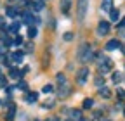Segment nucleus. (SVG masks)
<instances>
[{"mask_svg":"<svg viewBox=\"0 0 125 121\" xmlns=\"http://www.w3.org/2000/svg\"><path fill=\"white\" fill-rule=\"evenodd\" d=\"M78 121H90V119H87V118H82V119H78Z\"/></svg>","mask_w":125,"mask_h":121,"instance_id":"58836bf2","label":"nucleus"},{"mask_svg":"<svg viewBox=\"0 0 125 121\" xmlns=\"http://www.w3.org/2000/svg\"><path fill=\"white\" fill-rule=\"evenodd\" d=\"M120 42L118 40H109L108 43H106V50H116V49H120Z\"/></svg>","mask_w":125,"mask_h":121,"instance_id":"423d86ee","label":"nucleus"},{"mask_svg":"<svg viewBox=\"0 0 125 121\" xmlns=\"http://www.w3.org/2000/svg\"><path fill=\"white\" fill-rule=\"evenodd\" d=\"M118 17H120V10L118 9H111V10H109V19H111V21H118Z\"/></svg>","mask_w":125,"mask_h":121,"instance_id":"dca6fc26","label":"nucleus"},{"mask_svg":"<svg viewBox=\"0 0 125 121\" xmlns=\"http://www.w3.org/2000/svg\"><path fill=\"white\" fill-rule=\"evenodd\" d=\"M70 5H71V4H70V0H61V10L64 12V14L70 12Z\"/></svg>","mask_w":125,"mask_h":121,"instance_id":"2eb2a0df","label":"nucleus"},{"mask_svg":"<svg viewBox=\"0 0 125 121\" xmlns=\"http://www.w3.org/2000/svg\"><path fill=\"white\" fill-rule=\"evenodd\" d=\"M18 88H21V90H26V88H28V85H26L24 81H19V83H18Z\"/></svg>","mask_w":125,"mask_h":121,"instance_id":"c756f323","label":"nucleus"},{"mask_svg":"<svg viewBox=\"0 0 125 121\" xmlns=\"http://www.w3.org/2000/svg\"><path fill=\"white\" fill-rule=\"evenodd\" d=\"M120 47H122V52L125 54V45H120Z\"/></svg>","mask_w":125,"mask_h":121,"instance_id":"4c0bfd02","label":"nucleus"},{"mask_svg":"<svg viewBox=\"0 0 125 121\" xmlns=\"http://www.w3.org/2000/svg\"><path fill=\"white\" fill-rule=\"evenodd\" d=\"M118 28H125V17H123V19L118 23Z\"/></svg>","mask_w":125,"mask_h":121,"instance_id":"f704fd0d","label":"nucleus"},{"mask_svg":"<svg viewBox=\"0 0 125 121\" xmlns=\"http://www.w3.org/2000/svg\"><path fill=\"white\" fill-rule=\"evenodd\" d=\"M2 43H4V47H10V45H12V40H10L9 36H4V38H2Z\"/></svg>","mask_w":125,"mask_h":121,"instance_id":"a878e982","label":"nucleus"},{"mask_svg":"<svg viewBox=\"0 0 125 121\" xmlns=\"http://www.w3.org/2000/svg\"><path fill=\"white\" fill-rule=\"evenodd\" d=\"M28 36H30L31 40L37 36V28H35V26H30V28H28Z\"/></svg>","mask_w":125,"mask_h":121,"instance_id":"412c9836","label":"nucleus"},{"mask_svg":"<svg viewBox=\"0 0 125 121\" xmlns=\"http://www.w3.org/2000/svg\"><path fill=\"white\" fill-rule=\"evenodd\" d=\"M122 80H123V76H122V73L115 71V73H113V81H115V83H120Z\"/></svg>","mask_w":125,"mask_h":121,"instance_id":"4be33fe9","label":"nucleus"},{"mask_svg":"<svg viewBox=\"0 0 125 121\" xmlns=\"http://www.w3.org/2000/svg\"><path fill=\"white\" fill-rule=\"evenodd\" d=\"M101 9L104 12H109L113 9V0H103V2H101Z\"/></svg>","mask_w":125,"mask_h":121,"instance_id":"9d476101","label":"nucleus"},{"mask_svg":"<svg viewBox=\"0 0 125 121\" xmlns=\"http://www.w3.org/2000/svg\"><path fill=\"white\" fill-rule=\"evenodd\" d=\"M0 76H2V68H0Z\"/></svg>","mask_w":125,"mask_h":121,"instance_id":"c03bdc74","label":"nucleus"},{"mask_svg":"<svg viewBox=\"0 0 125 121\" xmlns=\"http://www.w3.org/2000/svg\"><path fill=\"white\" fill-rule=\"evenodd\" d=\"M10 2H16V0H10Z\"/></svg>","mask_w":125,"mask_h":121,"instance_id":"a18cd8bd","label":"nucleus"},{"mask_svg":"<svg viewBox=\"0 0 125 121\" xmlns=\"http://www.w3.org/2000/svg\"><path fill=\"white\" fill-rule=\"evenodd\" d=\"M35 121H40V119H35Z\"/></svg>","mask_w":125,"mask_h":121,"instance_id":"de8ad7c7","label":"nucleus"},{"mask_svg":"<svg viewBox=\"0 0 125 121\" xmlns=\"http://www.w3.org/2000/svg\"><path fill=\"white\" fill-rule=\"evenodd\" d=\"M70 92H71V86H70L68 83H64V85H62V88H61V92H59V97L64 99V97L70 95Z\"/></svg>","mask_w":125,"mask_h":121,"instance_id":"6e6552de","label":"nucleus"},{"mask_svg":"<svg viewBox=\"0 0 125 121\" xmlns=\"http://www.w3.org/2000/svg\"><path fill=\"white\" fill-rule=\"evenodd\" d=\"M116 92H118V97H120V99H123V97H125V90H122V88H118V90H116Z\"/></svg>","mask_w":125,"mask_h":121,"instance_id":"2f4dec72","label":"nucleus"},{"mask_svg":"<svg viewBox=\"0 0 125 121\" xmlns=\"http://www.w3.org/2000/svg\"><path fill=\"white\" fill-rule=\"evenodd\" d=\"M9 57H10V60H12V62L19 64L21 60H23V52H21V50H19V52H14V54H10Z\"/></svg>","mask_w":125,"mask_h":121,"instance_id":"1a4fd4ad","label":"nucleus"},{"mask_svg":"<svg viewBox=\"0 0 125 121\" xmlns=\"http://www.w3.org/2000/svg\"><path fill=\"white\" fill-rule=\"evenodd\" d=\"M4 86H7V78L0 76V88H4Z\"/></svg>","mask_w":125,"mask_h":121,"instance_id":"c85d7f7f","label":"nucleus"},{"mask_svg":"<svg viewBox=\"0 0 125 121\" xmlns=\"http://www.w3.org/2000/svg\"><path fill=\"white\" fill-rule=\"evenodd\" d=\"M89 74H90V71H89V68H82L80 71H78V74H76V81H78V85H83L85 81H87V78H89Z\"/></svg>","mask_w":125,"mask_h":121,"instance_id":"7ed1b4c3","label":"nucleus"},{"mask_svg":"<svg viewBox=\"0 0 125 121\" xmlns=\"http://www.w3.org/2000/svg\"><path fill=\"white\" fill-rule=\"evenodd\" d=\"M96 85H97V86L104 85V78H97V80H96Z\"/></svg>","mask_w":125,"mask_h":121,"instance_id":"473e14b6","label":"nucleus"},{"mask_svg":"<svg viewBox=\"0 0 125 121\" xmlns=\"http://www.w3.org/2000/svg\"><path fill=\"white\" fill-rule=\"evenodd\" d=\"M31 49H33V45L28 43V45H26V52H31Z\"/></svg>","mask_w":125,"mask_h":121,"instance_id":"c9c22d12","label":"nucleus"},{"mask_svg":"<svg viewBox=\"0 0 125 121\" xmlns=\"http://www.w3.org/2000/svg\"><path fill=\"white\" fill-rule=\"evenodd\" d=\"M23 21L24 23H28V24H31V23H35V19H33V16H31V12H23Z\"/></svg>","mask_w":125,"mask_h":121,"instance_id":"4468645a","label":"nucleus"},{"mask_svg":"<svg viewBox=\"0 0 125 121\" xmlns=\"http://www.w3.org/2000/svg\"><path fill=\"white\" fill-rule=\"evenodd\" d=\"M120 29H122V33H123V35H125V29H123V28H120Z\"/></svg>","mask_w":125,"mask_h":121,"instance_id":"a19ab883","label":"nucleus"},{"mask_svg":"<svg viewBox=\"0 0 125 121\" xmlns=\"http://www.w3.org/2000/svg\"><path fill=\"white\" fill-rule=\"evenodd\" d=\"M70 116H71V121H78V119H82V111L80 109H71Z\"/></svg>","mask_w":125,"mask_h":121,"instance_id":"9b49d317","label":"nucleus"},{"mask_svg":"<svg viewBox=\"0 0 125 121\" xmlns=\"http://www.w3.org/2000/svg\"><path fill=\"white\" fill-rule=\"evenodd\" d=\"M31 9H33L35 12H40L43 9V2H42V0H35V2L31 4Z\"/></svg>","mask_w":125,"mask_h":121,"instance_id":"f8f14e48","label":"nucleus"},{"mask_svg":"<svg viewBox=\"0 0 125 121\" xmlns=\"http://www.w3.org/2000/svg\"><path fill=\"white\" fill-rule=\"evenodd\" d=\"M66 121H71V119H66Z\"/></svg>","mask_w":125,"mask_h":121,"instance_id":"49530a36","label":"nucleus"},{"mask_svg":"<svg viewBox=\"0 0 125 121\" xmlns=\"http://www.w3.org/2000/svg\"><path fill=\"white\" fill-rule=\"evenodd\" d=\"M37 100H38V94L37 92H30L26 95V102H37Z\"/></svg>","mask_w":125,"mask_h":121,"instance_id":"f3484780","label":"nucleus"},{"mask_svg":"<svg viewBox=\"0 0 125 121\" xmlns=\"http://www.w3.org/2000/svg\"><path fill=\"white\" fill-rule=\"evenodd\" d=\"M92 57V52H90V47H89V43H83L80 50H78V59L82 60V62H89V59Z\"/></svg>","mask_w":125,"mask_h":121,"instance_id":"f03ea898","label":"nucleus"},{"mask_svg":"<svg viewBox=\"0 0 125 121\" xmlns=\"http://www.w3.org/2000/svg\"><path fill=\"white\" fill-rule=\"evenodd\" d=\"M99 94H101V97L109 99V97H111V90H109V88H106V86H103V88L99 90Z\"/></svg>","mask_w":125,"mask_h":121,"instance_id":"a211bd4d","label":"nucleus"},{"mask_svg":"<svg viewBox=\"0 0 125 121\" xmlns=\"http://www.w3.org/2000/svg\"><path fill=\"white\" fill-rule=\"evenodd\" d=\"M52 105H54V100H45V102H43V107H45V109H51Z\"/></svg>","mask_w":125,"mask_h":121,"instance_id":"bb28decb","label":"nucleus"},{"mask_svg":"<svg viewBox=\"0 0 125 121\" xmlns=\"http://www.w3.org/2000/svg\"><path fill=\"white\" fill-rule=\"evenodd\" d=\"M9 76L10 78H21L23 76V71H19V69H14V68H10V71H9Z\"/></svg>","mask_w":125,"mask_h":121,"instance_id":"ddd939ff","label":"nucleus"},{"mask_svg":"<svg viewBox=\"0 0 125 121\" xmlns=\"http://www.w3.org/2000/svg\"><path fill=\"white\" fill-rule=\"evenodd\" d=\"M2 55H5V47H4V45H0V57H2Z\"/></svg>","mask_w":125,"mask_h":121,"instance_id":"72a5a7b5","label":"nucleus"},{"mask_svg":"<svg viewBox=\"0 0 125 121\" xmlns=\"http://www.w3.org/2000/svg\"><path fill=\"white\" fill-rule=\"evenodd\" d=\"M97 69H99V73L106 74L109 69H111V60H109V59H103L99 62V66H97Z\"/></svg>","mask_w":125,"mask_h":121,"instance_id":"20e7f679","label":"nucleus"},{"mask_svg":"<svg viewBox=\"0 0 125 121\" xmlns=\"http://www.w3.org/2000/svg\"><path fill=\"white\" fill-rule=\"evenodd\" d=\"M123 116H125V105H123Z\"/></svg>","mask_w":125,"mask_h":121,"instance_id":"79ce46f5","label":"nucleus"},{"mask_svg":"<svg viewBox=\"0 0 125 121\" xmlns=\"http://www.w3.org/2000/svg\"><path fill=\"white\" fill-rule=\"evenodd\" d=\"M99 121H109V119H99Z\"/></svg>","mask_w":125,"mask_h":121,"instance_id":"37998d69","label":"nucleus"},{"mask_svg":"<svg viewBox=\"0 0 125 121\" xmlns=\"http://www.w3.org/2000/svg\"><path fill=\"white\" fill-rule=\"evenodd\" d=\"M49 121H57V118H51V119H49Z\"/></svg>","mask_w":125,"mask_h":121,"instance_id":"ea45409f","label":"nucleus"},{"mask_svg":"<svg viewBox=\"0 0 125 121\" xmlns=\"http://www.w3.org/2000/svg\"><path fill=\"white\" fill-rule=\"evenodd\" d=\"M108 31H109V23H108V21H101L99 26H97V35L103 36V35H106Z\"/></svg>","mask_w":125,"mask_h":121,"instance_id":"39448f33","label":"nucleus"},{"mask_svg":"<svg viewBox=\"0 0 125 121\" xmlns=\"http://www.w3.org/2000/svg\"><path fill=\"white\" fill-rule=\"evenodd\" d=\"M52 90H54V86H52V85H45L42 92H43L45 95H49V94H52Z\"/></svg>","mask_w":125,"mask_h":121,"instance_id":"393cba45","label":"nucleus"},{"mask_svg":"<svg viewBox=\"0 0 125 121\" xmlns=\"http://www.w3.org/2000/svg\"><path fill=\"white\" fill-rule=\"evenodd\" d=\"M71 38H73V33H70V31H68V33H64V40H66V42H70Z\"/></svg>","mask_w":125,"mask_h":121,"instance_id":"7c9ffc66","label":"nucleus"},{"mask_svg":"<svg viewBox=\"0 0 125 121\" xmlns=\"http://www.w3.org/2000/svg\"><path fill=\"white\" fill-rule=\"evenodd\" d=\"M14 116H16V105L10 104V105H9V109H7V114H5V119H7V121H12Z\"/></svg>","mask_w":125,"mask_h":121,"instance_id":"0eeeda50","label":"nucleus"},{"mask_svg":"<svg viewBox=\"0 0 125 121\" xmlns=\"http://www.w3.org/2000/svg\"><path fill=\"white\" fill-rule=\"evenodd\" d=\"M5 14L9 17H16V16H18V10H16L14 7H5Z\"/></svg>","mask_w":125,"mask_h":121,"instance_id":"aec40b11","label":"nucleus"},{"mask_svg":"<svg viewBox=\"0 0 125 121\" xmlns=\"http://www.w3.org/2000/svg\"><path fill=\"white\" fill-rule=\"evenodd\" d=\"M0 28H5V23H4V17H0Z\"/></svg>","mask_w":125,"mask_h":121,"instance_id":"e433bc0d","label":"nucleus"},{"mask_svg":"<svg viewBox=\"0 0 125 121\" xmlns=\"http://www.w3.org/2000/svg\"><path fill=\"white\" fill-rule=\"evenodd\" d=\"M56 78H57V83H59V85H64V83H66V76H64L62 73H59Z\"/></svg>","mask_w":125,"mask_h":121,"instance_id":"b1692460","label":"nucleus"},{"mask_svg":"<svg viewBox=\"0 0 125 121\" xmlns=\"http://www.w3.org/2000/svg\"><path fill=\"white\" fill-rule=\"evenodd\" d=\"M87 9H89V0H78V9H76V16H78V21H80V23H83V19H85Z\"/></svg>","mask_w":125,"mask_h":121,"instance_id":"f257e3e1","label":"nucleus"},{"mask_svg":"<svg viewBox=\"0 0 125 121\" xmlns=\"http://www.w3.org/2000/svg\"><path fill=\"white\" fill-rule=\"evenodd\" d=\"M19 29H21V23H12V24L9 26V31H10V33H18Z\"/></svg>","mask_w":125,"mask_h":121,"instance_id":"6ab92c4d","label":"nucleus"},{"mask_svg":"<svg viewBox=\"0 0 125 121\" xmlns=\"http://www.w3.org/2000/svg\"><path fill=\"white\" fill-rule=\"evenodd\" d=\"M14 43H16V45H23V36H21V35H16Z\"/></svg>","mask_w":125,"mask_h":121,"instance_id":"cd10ccee","label":"nucleus"},{"mask_svg":"<svg viewBox=\"0 0 125 121\" xmlns=\"http://www.w3.org/2000/svg\"><path fill=\"white\" fill-rule=\"evenodd\" d=\"M92 105H94V100L92 99H85L83 100V109H90Z\"/></svg>","mask_w":125,"mask_h":121,"instance_id":"5701e85b","label":"nucleus"}]
</instances>
